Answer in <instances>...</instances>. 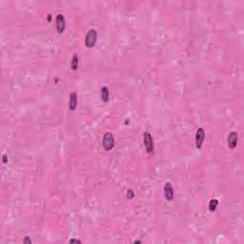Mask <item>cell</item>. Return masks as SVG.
Masks as SVG:
<instances>
[{
  "instance_id": "obj_1",
  "label": "cell",
  "mask_w": 244,
  "mask_h": 244,
  "mask_svg": "<svg viewBox=\"0 0 244 244\" xmlns=\"http://www.w3.org/2000/svg\"><path fill=\"white\" fill-rule=\"evenodd\" d=\"M102 145L106 151H111L114 146V136L112 133H106L103 135Z\"/></svg>"
},
{
  "instance_id": "obj_2",
  "label": "cell",
  "mask_w": 244,
  "mask_h": 244,
  "mask_svg": "<svg viewBox=\"0 0 244 244\" xmlns=\"http://www.w3.org/2000/svg\"><path fill=\"white\" fill-rule=\"evenodd\" d=\"M97 39V33L94 29H92L87 33L86 38H85V45L87 48H93L96 42Z\"/></svg>"
},
{
  "instance_id": "obj_3",
  "label": "cell",
  "mask_w": 244,
  "mask_h": 244,
  "mask_svg": "<svg viewBox=\"0 0 244 244\" xmlns=\"http://www.w3.org/2000/svg\"><path fill=\"white\" fill-rule=\"evenodd\" d=\"M143 138H144V145H145L146 151L152 154L154 152V141H153V138H152L151 134L148 132H145L143 134Z\"/></svg>"
},
{
  "instance_id": "obj_4",
  "label": "cell",
  "mask_w": 244,
  "mask_h": 244,
  "mask_svg": "<svg viewBox=\"0 0 244 244\" xmlns=\"http://www.w3.org/2000/svg\"><path fill=\"white\" fill-rule=\"evenodd\" d=\"M238 134L237 132H232L228 135V147L230 149H235L238 144Z\"/></svg>"
},
{
  "instance_id": "obj_5",
  "label": "cell",
  "mask_w": 244,
  "mask_h": 244,
  "mask_svg": "<svg viewBox=\"0 0 244 244\" xmlns=\"http://www.w3.org/2000/svg\"><path fill=\"white\" fill-rule=\"evenodd\" d=\"M205 139V132L202 128H198L196 134V147L200 149Z\"/></svg>"
},
{
  "instance_id": "obj_6",
  "label": "cell",
  "mask_w": 244,
  "mask_h": 244,
  "mask_svg": "<svg viewBox=\"0 0 244 244\" xmlns=\"http://www.w3.org/2000/svg\"><path fill=\"white\" fill-rule=\"evenodd\" d=\"M56 30L59 34H62L65 30V18L62 14L56 15Z\"/></svg>"
},
{
  "instance_id": "obj_7",
  "label": "cell",
  "mask_w": 244,
  "mask_h": 244,
  "mask_svg": "<svg viewBox=\"0 0 244 244\" xmlns=\"http://www.w3.org/2000/svg\"><path fill=\"white\" fill-rule=\"evenodd\" d=\"M164 194L167 200H173L174 199V189L172 187V184L170 182H167L164 185Z\"/></svg>"
},
{
  "instance_id": "obj_8",
  "label": "cell",
  "mask_w": 244,
  "mask_h": 244,
  "mask_svg": "<svg viewBox=\"0 0 244 244\" xmlns=\"http://www.w3.org/2000/svg\"><path fill=\"white\" fill-rule=\"evenodd\" d=\"M77 105V94L76 93H72L70 95V100H69V108L72 112H74L76 109Z\"/></svg>"
},
{
  "instance_id": "obj_9",
  "label": "cell",
  "mask_w": 244,
  "mask_h": 244,
  "mask_svg": "<svg viewBox=\"0 0 244 244\" xmlns=\"http://www.w3.org/2000/svg\"><path fill=\"white\" fill-rule=\"evenodd\" d=\"M101 98L103 102H108L109 101V90L107 87H102L101 88Z\"/></svg>"
},
{
  "instance_id": "obj_10",
  "label": "cell",
  "mask_w": 244,
  "mask_h": 244,
  "mask_svg": "<svg viewBox=\"0 0 244 244\" xmlns=\"http://www.w3.org/2000/svg\"><path fill=\"white\" fill-rule=\"evenodd\" d=\"M71 68L73 71L77 70L78 68V56H77L76 54H74L72 57V62H71Z\"/></svg>"
},
{
  "instance_id": "obj_11",
  "label": "cell",
  "mask_w": 244,
  "mask_h": 244,
  "mask_svg": "<svg viewBox=\"0 0 244 244\" xmlns=\"http://www.w3.org/2000/svg\"><path fill=\"white\" fill-rule=\"evenodd\" d=\"M218 206V199H211L209 202V211L210 212H214L217 210Z\"/></svg>"
},
{
  "instance_id": "obj_12",
  "label": "cell",
  "mask_w": 244,
  "mask_h": 244,
  "mask_svg": "<svg viewBox=\"0 0 244 244\" xmlns=\"http://www.w3.org/2000/svg\"><path fill=\"white\" fill-rule=\"evenodd\" d=\"M126 197H127V198H129V199L134 198V191H133V190H128V191H127Z\"/></svg>"
},
{
  "instance_id": "obj_13",
  "label": "cell",
  "mask_w": 244,
  "mask_h": 244,
  "mask_svg": "<svg viewBox=\"0 0 244 244\" xmlns=\"http://www.w3.org/2000/svg\"><path fill=\"white\" fill-rule=\"evenodd\" d=\"M23 242H24V243H30V244H31V243H32V240H31V238H30L27 237V238H26L23 240Z\"/></svg>"
},
{
  "instance_id": "obj_14",
  "label": "cell",
  "mask_w": 244,
  "mask_h": 244,
  "mask_svg": "<svg viewBox=\"0 0 244 244\" xmlns=\"http://www.w3.org/2000/svg\"><path fill=\"white\" fill-rule=\"evenodd\" d=\"M70 242H71V243H81V241L78 240V239H71Z\"/></svg>"
},
{
  "instance_id": "obj_15",
  "label": "cell",
  "mask_w": 244,
  "mask_h": 244,
  "mask_svg": "<svg viewBox=\"0 0 244 244\" xmlns=\"http://www.w3.org/2000/svg\"><path fill=\"white\" fill-rule=\"evenodd\" d=\"M7 161H8V160H7V154H4V155H3V162H4V163H7Z\"/></svg>"
},
{
  "instance_id": "obj_16",
  "label": "cell",
  "mask_w": 244,
  "mask_h": 244,
  "mask_svg": "<svg viewBox=\"0 0 244 244\" xmlns=\"http://www.w3.org/2000/svg\"><path fill=\"white\" fill-rule=\"evenodd\" d=\"M140 242H141L140 240H135V241H134V243H140Z\"/></svg>"
}]
</instances>
